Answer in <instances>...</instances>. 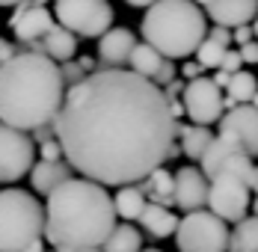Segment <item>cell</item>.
Masks as SVG:
<instances>
[{
	"instance_id": "obj_1",
	"label": "cell",
	"mask_w": 258,
	"mask_h": 252,
	"mask_svg": "<svg viewBox=\"0 0 258 252\" xmlns=\"http://www.w3.org/2000/svg\"><path fill=\"white\" fill-rule=\"evenodd\" d=\"M175 119L163 89L125 69H101L66 89L53 134L72 169L95 184H137L169 160Z\"/></svg>"
},
{
	"instance_id": "obj_2",
	"label": "cell",
	"mask_w": 258,
	"mask_h": 252,
	"mask_svg": "<svg viewBox=\"0 0 258 252\" xmlns=\"http://www.w3.org/2000/svg\"><path fill=\"white\" fill-rule=\"evenodd\" d=\"M42 237L53 249H101L116 226L113 196L89 178H69L45 202Z\"/></svg>"
},
{
	"instance_id": "obj_3",
	"label": "cell",
	"mask_w": 258,
	"mask_h": 252,
	"mask_svg": "<svg viewBox=\"0 0 258 252\" xmlns=\"http://www.w3.org/2000/svg\"><path fill=\"white\" fill-rule=\"evenodd\" d=\"M66 86L59 77V62L39 50L15 53L0 66V122L18 131H36L51 125Z\"/></svg>"
},
{
	"instance_id": "obj_4",
	"label": "cell",
	"mask_w": 258,
	"mask_h": 252,
	"mask_svg": "<svg viewBox=\"0 0 258 252\" xmlns=\"http://www.w3.org/2000/svg\"><path fill=\"white\" fill-rule=\"evenodd\" d=\"M143 39L166 59H187L205 39V12L193 0H155L143 15Z\"/></svg>"
},
{
	"instance_id": "obj_5",
	"label": "cell",
	"mask_w": 258,
	"mask_h": 252,
	"mask_svg": "<svg viewBox=\"0 0 258 252\" xmlns=\"http://www.w3.org/2000/svg\"><path fill=\"white\" fill-rule=\"evenodd\" d=\"M45 211L33 193L9 187L0 190V252H24L27 243L42 237Z\"/></svg>"
},
{
	"instance_id": "obj_6",
	"label": "cell",
	"mask_w": 258,
	"mask_h": 252,
	"mask_svg": "<svg viewBox=\"0 0 258 252\" xmlns=\"http://www.w3.org/2000/svg\"><path fill=\"white\" fill-rule=\"evenodd\" d=\"M53 21L75 36L98 39L113 27V6L107 0H53Z\"/></svg>"
},
{
	"instance_id": "obj_7",
	"label": "cell",
	"mask_w": 258,
	"mask_h": 252,
	"mask_svg": "<svg viewBox=\"0 0 258 252\" xmlns=\"http://www.w3.org/2000/svg\"><path fill=\"white\" fill-rule=\"evenodd\" d=\"M178 252H226L229 249V228L211 211H190L175 226Z\"/></svg>"
},
{
	"instance_id": "obj_8",
	"label": "cell",
	"mask_w": 258,
	"mask_h": 252,
	"mask_svg": "<svg viewBox=\"0 0 258 252\" xmlns=\"http://www.w3.org/2000/svg\"><path fill=\"white\" fill-rule=\"evenodd\" d=\"M252 166H255L252 157L243 151L240 143L226 140V137H217V134H214V140L208 143L205 154L199 157V172H202L208 181H214V178H234V181H240V184L249 187Z\"/></svg>"
},
{
	"instance_id": "obj_9",
	"label": "cell",
	"mask_w": 258,
	"mask_h": 252,
	"mask_svg": "<svg viewBox=\"0 0 258 252\" xmlns=\"http://www.w3.org/2000/svg\"><path fill=\"white\" fill-rule=\"evenodd\" d=\"M36 163V146L27 131L0 122V181H18Z\"/></svg>"
},
{
	"instance_id": "obj_10",
	"label": "cell",
	"mask_w": 258,
	"mask_h": 252,
	"mask_svg": "<svg viewBox=\"0 0 258 252\" xmlns=\"http://www.w3.org/2000/svg\"><path fill=\"white\" fill-rule=\"evenodd\" d=\"M181 104H184V113L193 119V125L211 128L223 116V92L220 86H214L211 77H193L190 83H184Z\"/></svg>"
},
{
	"instance_id": "obj_11",
	"label": "cell",
	"mask_w": 258,
	"mask_h": 252,
	"mask_svg": "<svg viewBox=\"0 0 258 252\" xmlns=\"http://www.w3.org/2000/svg\"><path fill=\"white\" fill-rule=\"evenodd\" d=\"M208 211L223 223H237L249 211V187L234 178H214L208 181Z\"/></svg>"
},
{
	"instance_id": "obj_12",
	"label": "cell",
	"mask_w": 258,
	"mask_h": 252,
	"mask_svg": "<svg viewBox=\"0 0 258 252\" xmlns=\"http://www.w3.org/2000/svg\"><path fill=\"white\" fill-rule=\"evenodd\" d=\"M217 137L234 140L243 146V151L249 157H258V110L252 104H237L232 110H226L220 116V134Z\"/></svg>"
},
{
	"instance_id": "obj_13",
	"label": "cell",
	"mask_w": 258,
	"mask_h": 252,
	"mask_svg": "<svg viewBox=\"0 0 258 252\" xmlns=\"http://www.w3.org/2000/svg\"><path fill=\"white\" fill-rule=\"evenodd\" d=\"M53 27V15L45 9V3L39 0H21L18 9L9 18V30L18 36V42H39L48 30Z\"/></svg>"
},
{
	"instance_id": "obj_14",
	"label": "cell",
	"mask_w": 258,
	"mask_h": 252,
	"mask_svg": "<svg viewBox=\"0 0 258 252\" xmlns=\"http://www.w3.org/2000/svg\"><path fill=\"white\" fill-rule=\"evenodd\" d=\"M208 202V178L199 166H181L172 175V205H178L184 214L202 211Z\"/></svg>"
},
{
	"instance_id": "obj_15",
	"label": "cell",
	"mask_w": 258,
	"mask_h": 252,
	"mask_svg": "<svg viewBox=\"0 0 258 252\" xmlns=\"http://www.w3.org/2000/svg\"><path fill=\"white\" fill-rule=\"evenodd\" d=\"M134 45H137V39L128 27H110L107 33L98 36V59L104 62V69H122V66H128Z\"/></svg>"
},
{
	"instance_id": "obj_16",
	"label": "cell",
	"mask_w": 258,
	"mask_h": 252,
	"mask_svg": "<svg viewBox=\"0 0 258 252\" xmlns=\"http://www.w3.org/2000/svg\"><path fill=\"white\" fill-rule=\"evenodd\" d=\"M205 12L217 27H229V30H234V27L249 24V21L255 18L258 0H211V3L205 6Z\"/></svg>"
},
{
	"instance_id": "obj_17",
	"label": "cell",
	"mask_w": 258,
	"mask_h": 252,
	"mask_svg": "<svg viewBox=\"0 0 258 252\" xmlns=\"http://www.w3.org/2000/svg\"><path fill=\"white\" fill-rule=\"evenodd\" d=\"M30 45H36L39 53L51 56L53 62H66V59H72V56L78 53V36L69 33L66 27H59L56 21H53L51 30H48L39 42H30Z\"/></svg>"
},
{
	"instance_id": "obj_18",
	"label": "cell",
	"mask_w": 258,
	"mask_h": 252,
	"mask_svg": "<svg viewBox=\"0 0 258 252\" xmlns=\"http://www.w3.org/2000/svg\"><path fill=\"white\" fill-rule=\"evenodd\" d=\"M69 178H72V166L66 160H39V163L30 166V184L42 196H48L51 190H56Z\"/></svg>"
},
{
	"instance_id": "obj_19",
	"label": "cell",
	"mask_w": 258,
	"mask_h": 252,
	"mask_svg": "<svg viewBox=\"0 0 258 252\" xmlns=\"http://www.w3.org/2000/svg\"><path fill=\"white\" fill-rule=\"evenodd\" d=\"M140 226L146 228L152 237H169L175 226H178V217L169 211V208H163V205H155V202H146V208L140 211Z\"/></svg>"
},
{
	"instance_id": "obj_20",
	"label": "cell",
	"mask_w": 258,
	"mask_h": 252,
	"mask_svg": "<svg viewBox=\"0 0 258 252\" xmlns=\"http://www.w3.org/2000/svg\"><path fill=\"white\" fill-rule=\"evenodd\" d=\"M175 137L181 140L184 157H190V160H199L205 154L208 143L214 140V134L205 125H175Z\"/></svg>"
},
{
	"instance_id": "obj_21",
	"label": "cell",
	"mask_w": 258,
	"mask_h": 252,
	"mask_svg": "<svg viewBox=\"0 0 258 252\" xmlns=\"http://www.w3.org/2000/svg\"><path fill=\"white\" fill-rule=\"evenodd\" d=\"M140 190H143L146 199H152L155 205H163V208L172 205V172H166L163 166H157V169H152L149 175L143 178Z\"/></svg>"
},
{
	"instance_id": "obj_22",
	"label": "cell",
	"mask_w": 258,
	"mask_h": 252,
	"mask_svg": "<svg viewBox=\"0 0 258 252\" xmlns=\"http://www.w3.org/2000/svg\"><path fill=\"white\" fill-rule=\"evenodd\" d=\"M146 202L149 199L143 196L140 184H122L119 193L113 196V211H116V217H122V220H137L140 211L146 208Z\"/></svg>"
},
{
	"instance_id": "obj_23",
	"label": "cell",
	"mask_w": 258,
	"mask_h": 252,
	"mask_svg": "<svg viewBox=\"0 0 258 252\" xmlns=\"http://www.w3.org/2000/svg\"><path fill=\"white\" fill-rule=\"evenodd\" d=\"M166 56H160L149 42H137L134 48H131V56H128V66H131V72L134 75H140V77H155V72H157V66L163 62Z\"/></svg>"
},
{
	"instance_id": "obj_24",
	"label": "cell",
	"mask_w": 258,
	"mask_h": 252,
	"mask_svg": "<svg viewBox=\"0 0 258 252\" xmlns=\"http://www.w3.org/2000/svg\"><path fill=\"white\" fill-rule=\"evenodd\" d=\"M226 252H258V217L237 220L234 231H229V249Z\"/></svg>"
},
{
	"instance_id": "obj_25",
	"label": "cell",
	"mask_w": 258,
	"mask_h": 252,
	"mask_svg": "<svg viewBox=\"0 0 258 252\" xmlns=\"http://www.w3.org/2000/svg\"><path fill=\"white\" fill-rule=\"evenodd\" d=\"M143 249V234L137 228L125 223V226H113V231L107 234L101 252H140Z\"/></svg>"
},
{
	"instance_id": "obj_26",
	"label": "cell",
	"mask_w": 258,
	"mask_h": 252,
	"mask_svg": "<svg viewBox=\"0 0 258 252\" xmlns=\"http://www.w3.org/2000/svg\"><path fill=\"white\" fill-rule=\"evenodd\" d=\"M258 92V80L255 75H249V72H234L232 77H229V86H226V95L234 101V104H249L252 101V95Z\"/></svg>"
},
{
	"instance_id": "obj_27",
	"label": "cell",
	"mask_w": 258,
	"mask_h": 252,
	"mask_svg": "<svg viewBox=\"0 0 258 252\" xmlns=\"http://www.w3.org/2000/svg\"><path fill=\"white\" fill-rule=\"evenodd\" d=\"M223 53H226V48H220L211 39H202L199 48H196V62H199V69H220Z\"/></svg>"
},
{
	"instance_id": "obj_28",
	"label": "cell",
	"mask_w": 258,
	"mask_h": 252,
	"mask_svg": "<svg viewBox=\"0 0 258 252\" xmlns=\"http://www.w3.org/2000/svg\"><path fill=\"white\" fill-rule=\"evenodd\" d=\"M86 75H89V72H86L80 62H72V59H66V62L59 66V77H62V86H66V89L78 86V83H80Z\"/></svg>"
},
{
	"instance_id": "obj_29",
	"label": "cell",
	"mask_w": 258,
	"mask_h": 252,
	"mask_svg": "<svg viewBox=\"0 0 258 252\" xmlns=\"http://www.w3.org/2000/svg\"><path fill=\"white\" fill-rule=\"evenodd\" d=\"M175 75H178V69H175V62H169V59H163L160 66H157L155 77H152V83L155 86H166L169 80H175Z\"/></svg>"
},
{
	"instance_id": "obj_30",
	"label": "cell",
	"mask_w": 258,
	"mask_h": 252,
	"mask_svg": "<svg viewBox=\"0 0 258 252\" xmlns=\"http://www.w3.org/2000/svg\"><path fill=\"white\" fill-rule=\"evenodd\" d=\"M243 69V62H240V53L232 48H226L223 53V59H220V72H226V75H234V72H240Z\"/></svg>"
},
{
	"instance_id": "obj_31",
	"label": "cell",
	"mask_w": 258,
	"mask_h": 252,
	"mask_svg": "<svg viewBox=\"0 0 258 252\" xmlns=\"http://www.w3.org/2000/svg\"><path fill=\"white\" fill-rule=\"evenodd\" d=\"M205 39H211V42H217L220 48H232V30H229V27H214V30L208 33Z\"/></svg>"
},
{
	"instance_id": "obj_32",
	"label": "cell",
	"mask_w": 258,
	"mask_h": 252,
	"mask_svg": "<svg viewBox=\"0 0 258 252\" xmlns=\"http://www.w3.org/2000/svg\"><path fill=\"white\" fill-rule=\"evenodd\" d=\"M237 53H240V62H243V66H249V62H258V42L252 39V42L240 45V48H237Z\"/></svg>"
},
{
	"instance_id": "obj_33",
	"label": "cell",
	"mask_w": 258,
	"mask_h": 252,
	"mask_svg": "<svg viewBox=\"0 0 258 252\" xmlns=\"http://www.w3.org/2000/svg\"><path fill=\"white\" fill-rule=\"evenodd\" d=\"M42 146V160H62V149L56 140H48V143H39Z\"/></svg>"
},
{
	"instance_id": "obj_34",
	"label": "cell",
	"mask_w": 258,
	"mask_h": 252,
	"mask_svg": "<svg viewBox=\"0 0 258 252\" xmlns=\"http://www.w3.org/2000/svg\"><path fill=\"white\" fill-rule=\"evenodd\" d=\"M255 36H252V27L249 24H240L232 30V42H237V45H246V42H252Z\"/></svg>"
},
{
	"instance_id": "obj_35",
	"label": "cell",
	"mask_w": 258,
	"mask_h": 252,
	"mask_svg": "<svg viewBox=\"0 0 258 252\" xmlns=\"http://www.w3.org/2000/svg\"><path fill=\"white\" fill-rule=\"evenodd\" d=\"M33 137H36V143H48V140H56V134H53V122L51 125H42L33 131Z\"/></svg>"
},
{
	"instance_id": "obj_36",
	"label": "cell",
	"mask_w": 258,
	"mask_h": 252,
	"mask_svg": "<svg viewBox=\"0 0 258 252\" xmlns=\"http://www.w3.org/2000/svg\"><path fill=\"white\" fill-rule=\"evenodd\" d=\"M12 56H15V45H12V42H6V39H0V66H3V62H9Z\"/></svg>"
},
{
	"instance_id": "obj_37",
	"label": "cell",
	"mask_w": 258,
	"mask_h": 252,
	"mask_svg": "<svg viewBox=\"0 0 258 252\" xmlns=\"http://www.w3.org/2000/svg\"><path fill=\"white\" fill-rule=\"evenodd\" d=\"M181 72H184V77H187V80H193V77H202L199 62H184V69H181Z\"/></svg>"
},
{
	"instance_id": "obj_38",
	"label": "cell",
	"mask_w": 258,
	"mask_h": 252,
	"mask_svg": "<svg viewBox=\"0 0 258 252\" xmlns=\"http://www.w3.org/2000/svg\"><path fill=\"white\" fill-rule=\"evenodd\" d=\"M229 77H232V75H226V72H220V69H217V75L211 77V80H214V86H220V89H226V86H229Z\"/></svg>"
},
{
	"instance_id": "obj_39",
	"label": "cell",
	"mask_w": 258,
	"mask_h": 252,
	"mask_svg": "<svg viewBox=\"0 0 258 252\" xmlns=\"http://www.w3.org/2000/svg\"><path fill=\"white\" fill-rule=\"evenodd\" d=\"M24 252H45V243H42V237H36L33 243H27Z\"/></svg>"
},
{
	"instance_id": "obj_40",
	"label": "cell",
	"mask_w": 258,
	"mask_h": 252,
	"mask_svg": "<svg viewBox=\"0 0 258 252\" xmlns=\"http://www.w3.org/2000/svg\"><path fill=\"white\" fill-rule=\"evenodd\" d=\"M125 3H128V6H134V9H149L155 0H125Z\"/></svg>"
},
{
	"instance_id": "obj_41",
	"label": "cell",
	"mask_w": 258,
	"mask_h": 252,
	"mask_svg": "<svg viewBox=\"0 0 258 252\" xmlns=\"http://www.w3.org/2000/svg\"><path fill=\"white\" fill-rule=\"evenodd\" d=\"M249 193L258 196V166H252V178H249Z\"/></svg>"
},
{
	"instance_id": "obj_42",
	"label": "cell",
	"mask_w": 258,
	"mask_h": 252,
	"mask_svg": "<svg viewBox=\"0 0 258 252\" xmlns=\"http://www.w3.org/2000/svg\"><path fill=\"white\" fill-rule=\"evenodd\" d=\"M21 0H0V6H18Z\"/></svg>"
},
{
	"instance_id": "obj_43",
	"label": "cell",
	"mask_w": 258,
	"mask_h": 252,
	"mask_svg": "<svg viewBox=\"0 0 258 252\" xmlns=\"http://www.w3.org/2000/svg\"><path fill=\"white\" fill-rule=\"evenodd\" d=\"M56 252H101V249H56Z\"/></svg>"
},
{
	"instance_id": "obj_44",
	"label": "cell",
	"mask_w": 258,
	"mask_h": 252,
	"mask_svg": "<svg viewBox=\"0 0 258 252\" xmlns=\"http://www.w3.org/2000/svg\"><path fill=\"white\" fill-rule=\"evenodd\" d=\"M252 21H255V27H252V36L258 39V12H255V18H252Z\"/></svg>"
},
{
	"instance_id": "obj_45",
	"label": "cell",
	"mask_w": 258,
	"mask_h": 252,
	"mask_svg": "<svg viewBox=\"0 0 258 252\" xmlns=\"http://www.w3.org/2000/svg\"><path fill=\"white\" fill-rule=\"evenodd\" d=\"M252 211H255V214H252V217H258V196H255V202H252Z\"/></svg>"
},
{
	"instance_id": "obj_46",
	"label": "cell",
	"mask_w": 258,
	"mask_h": 252,
	"mask_svg": "<svg viewBox=\"0 0 258 252\" xmlns=\"http://www.w3.org/2000/svg\"><path fill=\"white\" fill-rule=\"evenodd\" d=\"M193 3H196V6H208V3H211V0H193Z\"/></svg>"
},
{
	"instance_id": "obj_47",
	"label": "cell",
	"mask_w": 258,
	"mask_h": 252,
	"mask_svg": "<svg viewBox=\"0 0 258 252\" xmlns=\"http://www.w3.org/2000/svg\"><path fill=\"white\" fill-rule=\"evenodd\" d=\"M252 107H255V110H258V92H255V95H252Z\"/></svg>"
},
{
	"instance_id": "obj_48",
	"label": "cell",
	"mask_w": 258,
	"mask_h": 252,
	"mask_svg": "<svg viewBox=\"0 0 258 252\" xmlns=\"http://www.w3.org/2000/svg\"><path fill=\"white\" fill-rule=\"evenodd\" d=\"M140 252H160V249H140Z\"/></svg>"
},
{
	"instance_id": "obj_49",
	"label": "cell",
	"mask_w": 258,
	"mask_h": 252,
	"mask_svg": "<svg viewBox=\"0 0 258 252\" xmlns=\"http://www.w3.org/2000/svg\"><path fill=\"white\" fill-rule=\"evenodd\" d=\"M45 252H56V249H45Z\"/></svg>"
},
{
	"instance_id": "obj_50",
	"label": "cell",
	"mask_w": 258,
	"mask_h": 252,
	"mask_svg": "<svg viewBox=\"0 0 258 252\" xmlns=\"http://www.w3.org/2000/svg\"><path fill=\"white\" fill-rule=\"evenodd\" d=\"M39 3H45V0H39Z\"/></svg>"
}]
</instances>
